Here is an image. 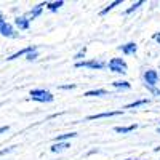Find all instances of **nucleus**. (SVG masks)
Returning a JSON list of instances; mask_svg holds the SVG:
<instances>
[{
    "label": "nucleus",
    "mask_w": 160,
    "mask_h": 160,
    "mask_svg": "<svg viewBox=\"0 0 160 160\" xmlns=\"http://www.w3.org/2000/svg\"><path fill=\"white\" fill-rule=\"evenodd\" d=\"M158 128H160V127H158Z\"/></svg>",
    "instance_id": "cd10ccee"
},
{
    "label": "nucleus",
    "mask_w": 160,
    "mask_h": 160,
    "mask_svg": "<svg viewBox=\"0 0 160 160\" xmlns=\"http://www.w3.org/2000/svg\"><path fill=\"white\" fill-rule=\"evenodd\" d=\"M152 95H155V96H160V90H157V88H152V90H149Z\"/></svg>",
    "instance_id": "b1692460"
},
{
    "label": "nucleus",
    "mask_w": 160,
    "mask_h": 160,
    "mask_svg": "<svg viewBox=\"0 0 160 160\" xmlns=\"http://www.w3.org/2000/svg\"><path fill=\"white\" fill-rule=\"evenodd\" d=\"M152 38L155 40V42L160 43V32H154V34H152Z\"/></svg>",
    "instance_id": "5701e85b"
},
{
    "label": "nucleus",
    "mask_w": 160,
    "mask_h": 160,
    "mask_svg": "<svg viewBox=\"0 0 160 160\" xmlns=\"http://www.w3.org/2000/svg\"><path fill=\"white\" fill-rule=\"evenodd\" d=\"M136 128H138V123H133V125H130V127H115L114 131H115V133H122V135H125V133H130V131L136 130Z\"/></svg>",
    "instance_id": "ddd939ff"
},
{
    "label": "nucleus",
    "mask_w": 160,
    "mask_h": 160,
    "mask_svg": "<svg viewBox=\"0 0 160 160\" xmlns=\"http://www.w3.org/2000/svg\"><path fill=\"white\" fill-rule=\"evenodd\" d=\"M142 3H144L142 0H139V2H136V3H133V5L130 7V8H127V11H125V13H127V15H130V13H133L135 10H138V8H139V7H141Z\"/></svg>",
    "instance_id": "6ab92c4d"
},
{
    "label": "nucleus",
    "mask_w": 160,
    "mask_h": 160,
    "mask_svg": "<svg viewBox=\"0 0 160 160\" xmlns=\"http://www.w3.org/2000/svg\"><path fill=\"white\" fill-rule=\"evenodd\" d=\"M109 71H112V72H115V74L125 75L127 71H128V66H127V62H125L122 58H112V59L109 61Z\"/></svg>",
    "instance_id": "f03ea898"
},
{
    "label": "nucleus",
    "mask_w": 160,
    "mask_h": 160,
    "mask_svg": "<svg viewBox=\"0 0 160 160\" xmlns=\"http://www.w3.org/2000/svg\"><path fill=\"white\" fill-rule=\"evenodd\" d=\"M106 95H108V91L102 90V88H99V90H91V91H87L83 96L90 98V96H106Z\"/></svg>",
    "instance_id": "f3484780"
},
{
    "label": "nucleus",
    "mask_w": 160,
    "mask_h": 160,
    "mask_svg": "<svg viewBox=\"0 0 160 160\" xmlns=\"http://www.w3.org/2000/svg\"><path fill=\"white\" fill-rule=\"evenodd\" d=\"M0 34L5 37H16L15 31H13V26L7 22V19H3L2 16H0Z\"/></svg>",
    "instance_id": "39448f33"
},
{
    "label": "nucleus",
    "mask_w": 160,
    "mask_h": 160,
    "mask_svg": "<svg viewBox=\"0 0 160 160\" xmlns=\"http://www.w3.org/2000/svg\"><path fill=\"white\" fill-rule=\"evenodd\" d=\"M122 2H123V0H115V2L109 3V5L106 7L104 10H101V11H99V15H101V16H104V15H108V13H109V11H112V10H114L115 7H118V5H122Z\"/></svg>",
    "instance_id": "f8f14e48"
},
{
    "label": "nucleus",
    "mask_w": 160,
    "mask_h": 160,
    "mask_svg": "<svg viewBox=\"0 0 160 160\" xmlns=\"http://www.w3.org/2000/svg\"><path fill=\"white\" fill-rule=\"evenodd\" d=\"M37 58H38V51H31V53L26 55V59H28V61H34Z\"/></svg>",
    "instance_id": "412c9836"
},
{
    "label": "nucleus",
    "mask_w": 160,
    "mask_h": 160,
    "mask_svg": "<svg viewBox=\"0 0 160 160\" xmlns=\"http://www.w3.org/2000/svg\"><path fill=\"white\" fill-rule=\"evenodd\" d=\"M85 55H87V47H83L82 50H80V51L77 53V55L74 56V59H77V62H78L80 59H82V58H85Z\"/></svg>",
    "instance_id": "aec40b11"
},
{
    "label": "nucleus",
    "mask_w": 160,
    "mask_h": 160,
    "mask_svg": "<svg viewBox=\"0 0 160 160\" xmlns=\"http://www.w3.org/2000/svg\"><path fill=\"white\" fill-rule=\"evenodd\" d=\"M75 68H88V69H104L106 68V62L104 61H96V59H90V61H78L75 62Z\"/></svg>",
    "instance_id": "20e7f679"
},
{
    "label": "nucleus",
    "mask_w": 160,
    "mask_h": 160,
    "mask_svg": "<svg viewBox=\"0 0 160 160\" xmlns=\"http://www.w3.org/2000/svg\"><path fill=\"white\" fill-rule=\"evenodd\" d=\"M157 83H158V74H157V71H154V69L146 71L144 72V87L148 90H152V88L157 87Z\"/></svg>",
    "instance_id": "7ed1b4c3"
},
{
    "label": "nucleus",
    "mask_w": 160,
    "mask_h": 160,
    "mask_svg": "<svg viewBox=\"0 0 160 160\" xmlns=\"http://www.w3.org/2000/svg\"><path fill=\"white\" fill-rule=\"evenodd\" d=\"M62 5H64L62 0H58V2H47V5H45V7H47L50 11H58Z\"/></svg>",
    "instance_id": "dca6fc26"
},
{
    "label": "nucleus",
    "mask_w": 160,
    "mask_h": 160,
    "mask_svg": "<svg viewBox=\"0 0 160 160\" xmlns=\"http://www.w3.org/2000/svg\"><path fill=\"white\" fill-rule=\"evenodd\" d=\"M127 160H133V158H127Z\"/></svg>",
    "instance_id": "a878e982"
},
{
    "label": "nucleus",
    "mask_w": 160,
    "mask_h": 160,
    "mask_svg": "<svg viewBox=\"0 0 160 160\" xmlns=\"http://www.w3.org/2000/svg\"><path fill=\"white\" fill-rule=\"evenodd\" d=\"M75 85L74 83H69V85H59V90H74Z\"/></svg>",
    "instance_id": "4be33fe9"
},
{
    "label": "nucleus",
    "mask_w": 160,
    "mask_h": 160,
    "mask_svg": "<svg viewBox=\"0 0 160 160\" xmlns=\"http://www.w3.org/2000/svg\"><path fill=\"white\" fill-rule=\"evenodd\" d=\"M37 45H31V47H28V48H24V50H19V51H16L15 55H11V56H8L7 58V61H13V59H18L19 56H26L28 53H31V51H37Z\"/></svg>",
    "instance_id": "0eeeda50"
},
{
    "label": "nucleus",
    "mask_w": 160,
    "mask_h": 160,
    "mask_svg": "<svg viewBox=\"0 0 160 160\" xmlns=\"http://www.w3.org/2000/svg\"><path fill=\"white\" fill-rule=\"evenodd\" d=\"M68 148H71V144L69 142H55L50 148V151L51 152H59V151H62V149H68Z\"/></svg>",
    "instance_id": "4468645a"
},
{
    "label": "nucleus",
    "mask_w": 160,
    "mask_h": 160,
    "mask_svg": "<svg viewBox=\"0 0 160 160\" xmlns=\"http://www.w3.org/2000/svg\"><path fill=\"white\" fill-rule=\"evenodd\" d=\"M15 24H16V28L21 29V31H28L29 29V26H31V21L28 19V16H18L15 19Z\"/></svg>",
    "instance_id": "1a4fd4ad"
},
{
    "label": "nucleus",
    "mask_w": 160,
    "mask_h": 160,
    "mask_svg": "<svg viewBox=\"0 0 160 160\" xmlns=\"http://www.w3.org/2000/svg\"><path fill=\"white\" fill-rule=\"evenodd\" d=\"M47 5V2H43V3H38V5H35L31 11H29V21H32V19H35V18H38L40 15H42V11H43V7Z\"/></svg>",
    "instance_id": "9d476101"
},
{
    "label": "nucleus",
    "mask_w": 160,
    "mask_h": 160,
    "mask_svg": "<svg viewBox=\"0 0 160 160\" xmlns=\"http://www.w3.org/2000/svg\"><path fill=\"white\" fill-rule=\"evenodd\" d=\"M112 87L117 90H130L131 88L130 82H127V80H115V82H112Z\"/></svg>",
    "instance_id": "9b49d317"
},
{
    "label": "nucleus",
    "mask_w": 160,
    "mask_h": 160,
    "mask_svg": "<svg viewBox=\"0 0 160 160\" xmlns=\"http://www.w3.org/2000/svg\"><path fill=\"white\" fill-rule=\"evenodd\" d=\"M31 99L37 102H53L55 96L45 88H35V90H31Z\"/></svg>",
    "instance_id": "f257e3e1"
},
{
    "label": "nucleus",
    "mask_w": 160,
    "mask_h": 160,
    "mask_svg": "<svg viewBox=\"0 0 160 160\" xmlns=\"http://www.w3.org/2000/svg\"><path fill=\"white\" fill-rule=\"evenodd\" d=\"M0 16H2V13H0Z\"/></svg>",
    "instance_id": "bb28decb"
},
{
    "label": "nucleus",
    "mask_w": 160,
    "mask_h": 160,
    "mask_svg": "<svg viewBox=\"0 0 160 160\" xmlns=\"http://www.w3.org/2000/svg\"><path fill=\"white\" fill-rule=\"evenodd\" d=\"M118 50L123 53V55H135L138 51V45L135 42H130V43H125V45H120Z\"/></svg>",
    "instance_id": "6e6552de"
},
{
    "label": "nucleus",
    "mask_w": 160,
    "mask_h": 160,
    "mask_svg": "<svg viewBox=\"0 0 160 160\" xmlns=\"http://www.w3.org/2000/svg\"><path fill=\"white\" fill-rule=\"evenodd\" d=\"M77 136V133H66V135H59L55 138V142H68V139H72Z\"/></svg>",
    "instance_id": "2eb2a0df"
},
{
    "label": "nucleus",
    "mask_w": 160,
    "mask_h": 160,
    "mask_svg": "<svg viewBox=\"0 0 160 160\" xmlns=\"http://www.w3.org/2000/svg\"><path fill=\"white\" fill-rule=\"evenodd\" d=\"M123 111L118 109V111H109V112H101V114H95V115H90L87 117V120H98V118H106V117H115V115H122Z\"/></svg>",
    "instance_id": "423d86ee"
},
{
    "label": "nucleus",
    "mask_w": 160,
    "mask_h": 160,
    "mask_svg": "<svg viewBox=\"0 0 160 160\" xmlns=\"http://www.w3.org/2000/svg\"><path fill=\"white\" fill-rule=\"evenodd\" d=\"M144 104H149V99H139V101H135L131 104H127L125 109H133V108H139V106H144Z\"/></svg>",
    "instance_id": "a211bd4d"
},
{
    "label": "nucleus",
    "mask_w": 160,
    "mask_h": 160,
    "mask_svg": "<svg viewBox=\"0 0 160 160\" xmlns=\"http://www.w3.org/2000/svg\"><path fill=\"white\" fill-rule=\"evenodd\" d=\"M8 128H10L8 125H7V127H0V135H2V133H7V131H8Z\"/></svg>",
    "instance_id": "393cba45"
}]
</instances>
